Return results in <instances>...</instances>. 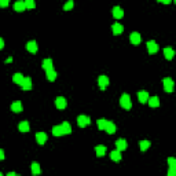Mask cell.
Here are the masks:
<instances>
[{
    "mask_svg": "<svg viewBox=\"0 0 176 176\" xmlns=\"http://www.w3.org/2000/svg\"><path fill=\"white\" fill-rule=\"evenodd\" d=\"M162 84H164V90L166 92H172L173 91V80L172 79H164L162 80Z\"/></svg>",
    "mask_w": 176,
    "mask_h": 176,
    "instance_id": "obj_4",
    "label": "cell"
},
{
    "mask_svg": "<svg viewBox=\"0 0 176 176\" xmlns=\"http://www.w3.org/2000/svg\"><path fill=\"white\" fill-rule=\"evenodd\" d=\"M24 79H25V77H24V76H22L21 73H15V74L13 76V81H14L15 84H19V85H21V84H22V81H24Z\"/></svg>",
    "mask_w": 176,
    "mask_h": 176,
    "instance_id": "obj_25",
    "label": "cell"
},
{
    "mask_svg": "<svg viewBox=\"0 0 176 176\" xmlns=\"http://www.w3.org/2000/svg\"><path fill=\"white\" fill-rule=\"evenodd\" d=\"M147 50L150 54H155L158 51V44L155 43L154 40H150V41H147Z\"/></svg>",
    "mask_w": 176,
    "mask_h": 176,
    "instance_id": "obj_8",
    "label": "cell"
},
{
    "mask_svg": "<svg viewBox=\"0 0 176 176\" xmlns=\"http://www.w3.org/2000/svg\"><path fill=\"white\" fill-rule=\"evenodd\" d=\"M164 55H165V58L168 59V61H171L173 58V55H175V51L171 48V47H166L165 50H164Z\"/></svg>",
    "mask_w": 176,
    "mask_h": 176,
    "instance_id": "obj_21",
    "label": "cell"
},
{
    "mask_svg": "<svg viewBox=\"0 0 176 176\" xmlns=\"http://www.w3.org/2000/svg\"><path fill=\"white\" fill-rule=\"evenodd\" d=\"M10 62H13V58H7L6 59V63H10Z\"/></svg>",
    "mask_w": 176,
    "mask_h": 176,
    "instance_id": "obj_40",
    "label": "cell"
},
{
    "mask_svg": "<svg viewBox=\"0 0 176 176\" xmlns=\"http://www.w3.org/2000/svg\"><path fill=\"white\" fill-rule=\"evenodd\" d=\"M110 158L113 160V161H121V151L120 150H113L110 151Z\"/></svg>",
    "mask_w": 176,
    "mask_h": 176,
    "instance_id": "obj_17",
    "label": "cell"
},
{
    "mask_svg": "<svg viewBox=\"0 0 176 176\" xmlns=\"http://www.w3.org/2000/svg\"><path fill=\"white\" fill-rule=\"evenodd\" d=\"M7 176H17V173H15V172H8Z\"/></svg>",
    "mask_w": 176,
    "mask_h": 176,
    "instance_id": "obj_39",
    "label": "cell"
},
{
    "mask_svg": "<svg viewBox=\"0 0 176 176\" xmlns=\"http://www.w3.org/2000/svg\"><path fill=\"white\" fill-rule=\"evenodd\" d=\"M21 88L24 91L32 90V80H30V77H25V79H24V81H22V84H21Z\"/></svg>",
    "mask_w": 176,
    "mask_h": 176,
    "instance_id": "obj_9",
    "label": "cell"
},
{
    "mask_svg": "<svg viewBox=\"0 0 176 176\" xmlns=\"http://www.w3.org/2000/svg\"><path fill=\"white\" fill-rule=\"evenodd\" d=\"M147 102L151 108H158V106H160V99H158V96H151V98L149 96Z\"/></svg>",
    "mask_w": 176,
    "mask_h": 176,
    "instance_id": "obj_18",
    "label": "cell"
},
{
    "mask_svg": "<svg viewBox=\"0 0 176 176\" xmlns=\"http://www.w3.org/2000/svg\"><path fill=\"white\" fill-rule=\"evenodd\" d=\"M113 17H114L116 19H121L122 17H124V11H122V8L119 7V6H116V7L113 8Z\"/></svg>",
    "mask_w": 176,
    "mask_h": 176,
    "instance_id": "obj_12",
    "label": "cell"
},
{
    "mask_svg": "<svg viewBox=\"0 0 176 176\" xmlns=\"http://www.w3.org/2000/svg\"><path fill=\"white\" fill-rule=\"evenodd\" d=\"M41 68L44 69V70H50V69H52V59H50V58H47V59H44L43 63H41Z\"/></svg>",
    "mask_w": 176,
    "mask_h": 176,
    "instance_id": "obj_19",
    "label": "cell"
},
{
    "mask_svg": "<svg viewBox=\"0 0 176 176\" xmlns=\"http://www.w3.org/2000/svg\"><path fill=\"white\" fill-rule=\"evenodd\" d=\"M130 41H131V44H133V46H138V44L140 43V35H139L138 32L131 33V36H130Z\"/></svg>",
    "mask_w": 176,
    "mask_h": 176,
    "instance_id": "obj_11",
    "label": "cell"
},
{
    "mask_svg": "<svg viewBox=\"0 0 176 176\" xmlns=\"http://www.w3.org/2000/svg\"><path fill=\"white\" fill-rule=\"evenodd\" d=\"M4 157H6V155H4V150H1V149H0V161H1V160H4Z\"/></svg>",
    "mask_w": 176,
    "mask_h": 176,
    "instance_id": "obj_36",
    "label": "cell"
},
{
    "mask_svg": "<svg viewBox=\"0 0 176 176\" xmlns=\"http://www.w3.org/2000/svg\"><path fill=\"white\" fill-rule=\"evenodd\" d=\"M57 72H55L54 69H50V70H47V79L50 80V81H55L57 80Z\"/></svg>",
    "mask_w": 176,
    "mask_h": 176,
    "instance_id": "obj_23",
    "label": "cell"
},
{
    "mask_svg": "<svg viewBox=\"0 0 176 176\" xmlns=\"http://www.w3.org/2000/svg\"><path fill=\"white\" fill-rule=\"evenodd\" d=\"M95 151H96L98 157H103V155L106 154V147H105V146H102V144H99V146H96V147H95Z\"/></svg>",
    "mask_w": 176,
    "mask_h": 176,
    "instance_id": "obj_24",
    "label": "cell"
},
{
    "mask_svg": "<svg viewBox=\"0 0 176 176\" xmlns=\"http://www.w3.org/2000/svg\"><path fill=\"white\" fill-rule=\"evenodd\" d=\"M176 173V168H171V166H169V171H168V175L169 176H173Z\"/></svg>",
    "mask_w": 176,
    "mask_h": 176,
    "instance_id": "obj_35",
    "label": "cell"
},
{
    "mask_svg": "<svg viewBox=\"0 0 176 176\" xmlns=\"http://www.w3.org/2000/svg\"><path fill=\"white\" fill-rule=\"evenodd\" d=\"M25 6L26 8H35L36 3H35V0H25Z\"/></svg>",
    "mask_w": 176,
    "mask_h": 176,
    "instance_id": "obj_31",
    "label": "cell"
},
{
    "mask_svg": "<svg viewBox=\"0 0 176 176\" xmlns=\"http://www.w3.org/2000/svg\"><path fill=\"white\" fill-rule=\"evenodd\" d=\"M168 164H169L171 168H176V160L173 157H169L168 158Z\"/></svg>",
    "mask_w": 176,
    "mask_h": 176,
    "instance_id": "obj_33",
    "label": "cell"
},
{
    "mask_svg": "<svg viewBox=\"0 0 176 176\" xmlns=\"http://www.w3.org/2000/svg\"><path fill=\"white\" fill-rule=\"evenodd\" d=\"M30 169H32V173H33V175H40V172H41V169H40V165L37 164V162H32V166H30Z\"/></svg>",
    "mask_w": 176,
    "mask_h": 176,
    "instance_id": "obj_28",
    "label": "cell"
},
{
    "mask_svg": "<svg viewBox=\"0 0 176 176\" xmlns=\"http://www.w3.org/2000/svg\"><path fill=\"white\" fill-rule=\"evenodd\" d=\"M139 147H140V150H142V151L147 150V149L150 147V142H149V140H140V142H139Z\"/></svg>",
    "mask_w": 176,
    "mask_h": 176,
    "instance_id": "obj_29",
    "label": "cell"
},
{
    "mask_svg": "<svg viewBox=\"0 0 176 176\" xmlns=\"http://www.w3.org/2000/svg\"><path fill=\"white\" fill-rule=\"evenodd\" d=\"M47 139H48V136H47L46 132H37L36 133V140L39 144H44L47 142Z\"/></svg>",
    "mask_w": 176,
    "mask_h": 176,
    "instance_id": "obj_10",
    "label": "cell"
},
{
    "mask_svg": "<svg viewBox=\"0 0 176 176\" xmlns=\"http://www.w3.org/2000/svg\"><path fill=\"white\" fill-rule=\"evenodd\" d=\"M116 146H117V150L122 151V150H125L127 149V140L125 139H117V142H116Z\"/></svg>",
    "mask_w": 176,
    "mask_h": 176,
    "instance_id": "obj_16",
    "label": "cell"
},
{
    "mask_svg": "<svg viewBox=\"0 0 176 176\" xmlns=\"http://www.w3.org/2000/svg\"><path fill=\"white\" fill-rule=\"evenodd\" d=\"M26 50L29 51V52H32V54H36L37 52V43L35 41V40H30V41H28V44H26Z\"/></svg>",
    "mask_w": 176,
    "mask_h": 176,
    "instance_id": "obj_6",
    "label": "cell"
},
{
    "mask_svg": "<svg viewBox=\"0 0 176 176\" xmlns=\"http://www.w3.org/2000/svg\"><path fill=\"white\" fill-rule=\"evenodd\" d=\"M111 30H113V35H121L122 32H124V26L121 25V24H119V22H116V24H113V26H111Z\"/></svg>",
    "mask_w": 176,
    "mask_h": 176,
    "instance_id": "obj_7",
    "label": "cell"
},
{
    "mask_svg": "<svg viewBox=\"0 0 176 176\" xmlns=\"http://www.w3.org/2000/svg\"><path fill=\"white\" fill-rule=\"evenodd\" d=\"M11 110L14 111V113H19L22 111V103L21 102H14V103H11Z\"/></svg>",
    "mask_w": 176,
    "mask_h": 176,
    "instance_id": "obj_22",
    "label": "cell"
},
{
    "mask_svg": "<svg viewBox=\"0 0 176 176\" xmlns=\"http://www.w3.org/2000/svg\"><path fill=\"white\" fill-rule=\"evenodd\" d=\"M52 135H54V136H62V135H65V133H63V130H62V125L52 127Z\"/></svg>",
    "mask_w": 176,
    "mask_h": 176,
    "instance_id": "obj_20",
    "label": "cell"
},
{
    "mask_svg": "<svg viewBox=\"0 0 176 176\" xmlns=\"http://www.w3.org/2000/svg\"><path fill=\"white\" fill-rule=\"evenodd\" d=\"M14 10L17 13H22V11L26 10V6H25V1H15L14 3Z\"/></svg>",
    "mask_w": 176,
    "mask_h": 176,
    "instance_id": "obj_15",
    "label": "cell"
},
{
    "mask_svg": "<svg viewBox=\"0 0 176 176\" xmlns=\"http://www.w3.org/2000/svg\"><path fill=\"white\" fill-rule=\"evenodd\" d=\"M138 99H139L140 103H146L149 99V94L146 91H139L138 92Z\"/></svg>",
    "mask_w": 176,
    "mask_h": 176,
    "instance_id": "obj_14",
    "label": "cell"
},
{
    "mask_svg": "<svg viewBox=\"0 0 176 176\" xmlns=\"http://www.w3.org/2000/svg\"><path fill=\"white\" fill-rule=\"evenodd\" d=\"M0 176H1V172H0Z\"/></svg>",
    "mask_w": 176,
    "mask_h": 176,
    "instance_id": "obj_41",
    "label": "cell"
},
{
    "mask_svg": "<svg viewBox=\"0 0 176 176\" xmlns=\"http://www.w3.org/2000/svg\"><path fill=\"white\" fill-rule=\"evenodd\" d=\"M18 130L21 131L22 133L28 132V131H29V122H28V121H22L21 124H19V125H18Z\"/></svg>",
    "mask_w": 176,
    "mask_h": 176,
    "instance_id": "obj_27",
    "label": "cell"
},
{
    "mask_svg": "<svg viewBox=\"0 0 176 176\" xmlns=\"http://www.w3.org/2000/svg\"><path fill=\"white\" fill-rule=\"evenodd\" d=\"M98 84H99V88H101L102 91H105L106 87L109 85V79L106 76H99V77H98Z\"/></svg>",
    "mask_w": 176,
    "mask_h": 176,
    "instance_id": "obj_3",
    "label": "cell"
},
{
    "mask_svg": "<svg viewBox=\"0 0 176 176\" xmlns=\"http://www.w3.org/2000/svg\"><path fill=\"white\" fill-rule=\"evenodd\" d=\"M3 47H4V40L1 39V37H0V50H1Z\"/></svg>",
    "mask_w": 176,
    "mask_h": 176,
    "instance_id": "obj_38",
    "label": "cell"
},
{
    "mask_svg": "<svg viewBox=\"0 0 176 176\" xmlns=\"http://www.w3.org/2000/svg\"><path fill=\"white\" fill-rule=\"evenodd\" d=\"M8 4H10V0H0V6L1 7H7Z\"/></svg>",
    "mask_w": 176,
    "mask_h": 176,
    "instance_id": "obj_34",
    "label": "cell"
},
{
    "mask_svg": "<svg viewBox=\"0 0 176 176\" xmlns=\"http://www.w3.org/2000/svg\"><path fill=\"white\" fill-rule=\"evenodd\" d=\"M73 6H74V3H73V0H69L68 3H65V6H63V10L65 11H69V10H72Z\"/></svg>",
    "mask_w": 176,
    "mask_h": 176,
    "instance_id": "obj_32",
    "label": "cell"
},
{
    "mask_svg": "<svg viewBox=\"0 0 176 176\" xmlns=\"http://www.w3.org/2000/svg\"><path fill=\"white\" fill-rule=\"evenodd\" d=\"M62 125V130H63V133H65V135H69V133H72V127H70V124H69V122H62L61 124Z\"/></svg>",
    "mask_w": 176,
    "mask_h": 176,
    "instance_id": "obj_26",
    "label": "cell"
},
{
    "mask_svg": "<svg viewBox=\"0 0 176 176\" xmlns=\"http://www.w3.org/2000/svg\"><path fill=\"white\" fill-rule=\"evenodd\" d=\"M66 105H68V102H66V99L63 96H58L57 99H55V106H57L59 110H62V109L66 108Z\"/></svg>",
    "mask_w": 176,
    "mask_h": 176,
    "instance_id": "obj_5",
    "label": "cell"
},
{
    "mask_svg": "<svg viewBox=\"0 0 176 176\" xmlns=\"http://www.w3.org/2000/svg\"><path fill=\"white\" fill-rule=\"evenodd\" d=\"M106 122H108V120H105V119H99L96 121V125L99 130H105V127H106Z\"/></svg>",
    "mask_w": 176,
    "mask_h": 176,
    "instance_id": "obj_30",
    "label": "cell"
},
{
    "mask_svg": "<svg viewBox=\"0 0 176 176\" xmlns=\"http://www.w3.org/2000/svg\"><path fill=\"white\" fill-rule=\"evenodd\" d=\"M157 1H160V0H157Z\"/></svg>",
    "mask_w": 176,
    "mask_h": 176,
    "instance_id": "obj_42",
    "label": "cell"
},
{
    "mask_svg": "<svg viewBox=\"0 0 176 176\" xmlns=\"http://www.w3.org/2000/svg\"><path fill=\"white\" fill-rule=\"evenodd\" d=\"M90 122H91V120H90L88 116L81 114V116L77 117V124H79V127H81V128H84V127H87V125H90Z\"/></svg>",
    "mask_w": 176,
    "mask_h": 176,
    "instance_id": "obj_2",
    "label": "cell"
},
{
    "mask_svg": "<svg viewBox=\"0 0 176 176\" xmlns=\"http://www.w3.org/2000/svg\"><path fill=\"white\" fill-rule=\"evenodd\" d=\"M105 131L108 133H110V135H113V133H116V124L111 121H108L106 122V127H105Z\"/></svg>",
    "mask_w": 176,
    "mask_h": 176,
    "instance_id": "obj_13",
    "label": "cell"
},
{
    "mask_svg": "<svg viewBox=\"0 0 176 176\" xmlns=\"http://www.w3.org/2000/svg\"><path fill=\"white\" fill-rule=\"evenodd\" d=\"M172 0H160V3H164V4H169Z\"/></svg>",
    "mask_w": 176,
    "mask_h": 176,
    "instance_id": "obj_37",
    "label": "cell"
},
{
    "mask_svg": "<svg viewBox=\"0 0 176 176\" xmlns=\"http://www.w3.org/2000/svg\"><path fill=\"white\" fill-rule=\"evenodd\" d=\"M120 105L121 108H124L125 110H130L132 108V102H131V98L128 94H122L121 98H120Z\"/></svg>",
    "mask_w": 176,
    "mask_h": 176,
    "instance_id": "obj_1",
    "label": "cell"
}]
</instances>
